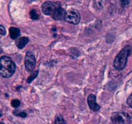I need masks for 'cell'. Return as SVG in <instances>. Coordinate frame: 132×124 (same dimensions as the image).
<instances>
[{
  "instance_id": "1",
  "label": "cell",
  "mask_w": 132,
  "mask_h": 124,
  "mask_svg": "<svg viewBox=\"0 0 132 124\" xmlns=\"http://www.w3.org/2000/svg\"><path fill=\"white\" fill-rule=\"evenodd\" d=\"M15 71V65L9 57L3 56L0 58V76L8 78L12 76Z\"/></svg>"
},
{
  "instance_id": "2",
  "label": "cell",
  "mask_w": 132,
  "mask_h": 124,
  "mask_svg": "<svg viewBox=\"0 0 132 124\" xmlns=\"http://www.w3.org/2000/svg\"><path fill=\"white\" fill-rule=\"evenodd\" d=\"M130 52H131V49L129 46H126L117 54L113 62V67L116 70L121 71L125 68Z\"/></svg>"
},
{
  "instance_id": "3",
  "label": "cell",
  "mask_w": 132,
  "mask_h": 124,
  "mask_svg": "<svg viewBox=\"0 0 132 124\" xmlns=\"http://www.w3.org/2000/svg\"><path fill=\"white\" fill-rule=\"evenodd\" d=\"M111 120L113 124H130L131 118L130 115L124 111H118L112 114Z\"/></svg>"
},
{
  "instance_id": "4",
  "label": "cell",
  "mask_w": 132,
  "mask_h": 124,
  "mask_svg": "<svg viewBox=\"0 0 132 124\" xmlns=\"http://www.w3.org/2000/svg\"><path fill=\"white\" fill-rule=\"evenodd\" d=\"M64 20L71 24L77 25L80 22L81 16L77 10L71 9L67 12V15H66Z\"/></svg>"
},
{
  "instance_id": "5",
  "label": "cell",
  "mask_w": 132,
  "mask_h": 124,
  "mask_svg": "<svg viewBox=\"0 0 132 124\" xmlns=\"http://www.w3.org/2000/svg\"><path fill=\"white\" fill-rule=\"evenodd\" d=\"M60 7L57 3L52 1H45L43 3L41 6V10L45 15H53L54 12L57 8Z\"/></svg>"
},
{
  "instance_id": "6",
  "label": "cell",
  "mask_w": 132,
  "mask_h": 124,
  "mask_svg": "<svg viewBox=\"0 0 132 124\" xmlns=\"http://www.w3.org/2000/svg\"><path fill=\"white\" fill-rule=\"evenodd\" d=\"M36 61L35 56L30 52H28L26 54L24 58V66L27 71L32 72L36 67Z\"/></svg>"
},
{
  "instance_id": "7",
  "label": "cell",
  "mask_w": 132,
  "mask_h": 124,
  "mask_svg": "<svg viewBox=\"0 0 132 124\" xmlns=\"http://www.w3.org/2000/svg\"><path fill=\"white\" fill-rule=\"evenodd\" d=\"M87 102L89 107L94 111H98L101 109L100 105L96 103V96L94 94H90L88 96Z\"/></svg>"
},
{
  "instance_id": "8",
  "label": "cell",
  "mask_w": 132,
  "mask_h": 124,
  "mask_svg": "<svg viewBox=\"0 0 132 124\" xmlns=\"http://www.w3.org/2000/svg\"><path fill=\"white\" fill-rule=\"evenodd\" d=\"M67 11L61 7H59L55 10L52 15V18L55 20H63L65 19Z\"/></svg>"
},
{
  "instance_id": "9",
  "label": "cell",
  "mask_w": 132,
  "mask_h": 124,
  "mask_svg": "<svg viewBox=\"0 0 132 124\" xmlns=\"http://www.w3.org/2000/svg\"><path fill=\"white\" fill-rule=\"evenodd\" d=\"M28 41H29V40L27 37H20L15 41V45H16L18 49H22L26 46V45L28 43Z\"/></svg>"
},
{
  "instance_id": "10",
  "label": "cell",
  "mask_w": 132,
  "mask_h": 124,
  "mask_svg": "<svg viewBox=\"0 0 132 124\" xmlns=\"http://www.w3.org/2000/svg\"><path fill=\"white\" fill-rule=\"evenodd\" d=\"M9 34L12 40H16L20 36V30L16 27H12L9 28Z\"/></svg>"
},
{
  "instance_id": "11",
  "label": "cell",
  "mask_w": 132,
  "mask_h": 124,
  "mask_svg": "<svg viewBox=\"0 0 132 124\" xmlns=\"http://www.w3.org/2000/svg\"><path fill=\"white\" fill-rule=\"evenodd\" d=\"M54 124H67V123L62 115L57 114V116H55Z\"/></svg>"
},
{
  "instance_id": "12",
  "label": "cell",
  "mask_w": 132,
  "mask_h": 124,
  "mask_svg": "<svg viewBox=\"0 0 132 124\" xmlns=\"http://www.w3.org/2000/svg\"><path fill=\"white\" fill-rule=\"evenodd\" d=\"M105 1H94V6L97 9H102L104 6Z\"/></svg>"
},
{
  "instance_id": "13",
  "label": "cell",
  "mask_w": 132,
  "mask_h": 124,
  "mask_svg": "<svg viewBox=\"0 0 132 124\" xmlns=\"http://www.w3.org/2000/svg\"><path fill=\"white\" fill-rule=\"evenodd\" d=\"M30 17L31 19H34V20H36L39 18V14H37V11L36 10L33 9V10L30 12Z\"/></svg>"
},
{
  "instance_id": "14",
  "label": "cell",
  "mask_w": 132,
  "mask_h": 124,
  "mask_svg": "<svg viewBox=\"0 0 132 124\" xmlns=\"http://www.w3.org/2000/svg\"><path fill=\"white\" fill-rule=\"evenodd\" d=\"M38 72H39L38 71H36V72H33V73L32 74V75H30V76L28 77V80H27V82H28V83H30L32 82V81H33V80H34V79L36 78V77H37V74H38Z\"/></svg>"
},
{
  "instance_id": "15",
  "label": "cell",
  "mask_w": 132,
  "mask_h": 124,
  "mask_svg": "<svg viewBox=\"0 0 132 124\" xmlns=\"http://www.w3.org/2000/svg\"><path fill=\"white\" fill-rule=\"evenodd\" d=\"M70 56H72V58H77L80 54L79 51L76 49H75V51H73V49H71V52H70Z\"/></svg>"
},
{
  "instance_id": "16",
  "label": "cell",
  "mask_w": 132,
  "mask_h": 124,
  "mask_svg": "<svg viewBox=\"0 0 132 124\" xmlns=\"http://www.w3.org/2000/svg\"><path fill=\"white\" fill-rule=\"evenodd\" d=\"M14 114L16 116H20L21 118H25L27 116V113L25 112H23V111H21V112H19L17 109H15V111H14Z\"/></svg>"
},
{
  "instance_id": "17",
  "label": "cell",
  "mask_w": 132,
  "mask_h": 124,
  "mask_svg": "<svg viewBox=\"0 0 132 124\" xmlns=\"http://www.w3.org/2000/svg\"><path fill=\"white\" fill-rule=\"evenodd\" d=\"M20 102H19L18 99H14V100L12 101L11 105L14 108H18L19 105H20Z\"/></svg>"
},
{
  "instance_id": "18",
  "label": "cell",
  "mask_w": 132,
  "mask_h": 124,
  "mask_svg": "<svg viewBox=\"0 0 132 124\" xmlns=\"http://www.w3.org/2000/svg\"><path fill=\"white\" fill-rule=\"evenodd\" d=\"M126 102H127L128 105L130 108L132 109V94L128 98Z\"/></svg>"
},
{
  "instance_id": "19",
  "label": "cell",
  "mask_w": 132,
  "mask_h": 124,
  "mask_svg": "<svg viewBox=\"0 0 132 124\" xmlns=\"http://www.w3.org/2000/svg\"><path fill=\"white\" fill-rule=\"evenodd\" d=\"M5 34H6V30H5V27L0 25V35L5 36Z\"/></svg>"
},
{
  "instance_id": "20",
  "label": "cell",
  "mask_w": 132,
  "mask_h": 124,
  "mask_svg": "<svg viewBox=\"0 0 132 124\" xmlns=\"http://www.w3.org/2000/svg\"><path fill=\"white\" fill-rule=\"evenodd\" d=\"M121 3H122V6H127V5H129V3H130V1H121Z\"/></svg>"
},
{
  "instance_id": "21",
  "label": "cell",
  "mask_w": 132,
  "mask_h": 124,
  "mask_svg": "<svg viewBox=\"0 0 132 124\" xmlns=\"http://www.w3.org/2000/svg\"><path fill=\"white\" fill-rule=\"evenodd\" d=\"M0 124H5L3 122H0Z\"/></svg>"
}]
</instances>
